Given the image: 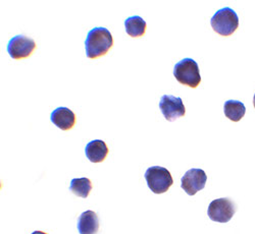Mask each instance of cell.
I'll use <instances>...</instances> for the list:
<instances>
[{"label": "cell", "instance_id": "9", "mask_svg": "<svg viewBox=\"0 0 255 234\" xmlns=\"http://www.w3.org/2000/svg\"><path fill=\"white\" fill-rule=\"evenodd\" d=\"M50 120L61 131H70L76 124V114L67 107H58L52 111Z\"/></svg>", "mask_w": 255, "mask_h": 234}, {"label": "cell", "instance_id": "11", "mask_svg": "<svg viewBox=\"0 0 255 234\" xmlns=\"http://www.w3.org/2000/svg\"><path fill=\"white\" fill-rule=\"evenodd\" d=\"M110 153L109 147L101 140H94L87 144L85 148V154L92 163H101Z\"/></svg>", "mask_w": 255, "mask_h": 234}, {"label": "cell", "instance_id": "7", "mask_svg": "<svg viewBox=\"0 0 255 234\" xmlns=\"http://www.w3.org/2000/svg\"><path fill=\"white\" fill-rule=\"evenodd\" d=\"M159 109L168 121H175L186 114V108L181 98L173 95H163L159 101Z\"/></svg>", "mask_w": 255, "mask_h": 234}, {"label": "cell", "instance_id": "15", "mask_svg": "<svg viewBox=\"0 0 255 234\" xmlns=\"http://www.w3.org/2000/svg\"><path fill=\"white\" fill-rule=\"evenodd\" d=\"M32 234H47V233H45L43 231H34Z\"/></svg>", "mask_w": 255, "mask_h": 234}, {"label": "cell", "instance_id": "14", "mask_svg": "<svg viewBox=\"0 0 255 234\" xmlns=\"http://www.w3.org/2000/svg\"><path fill=\"white\" fill-rule=\"evenodd\" d=\"M92 187L93 185L89 178L81 177V178H74L71 181L70 190L74 195L83 199H86L88 198Z\"/></svg>", "mask_w": 255, "mask_h": 234}, {"label": "cell", "instance_id": "2", "mask_svg": "<svg viewBox=\"0 0 255 234\" xmlns=\"http://www.w3.org/2000/svg\"><path fill=\"white\" fill-rule=\"evenodd\" d=\"M173 73L180 83L190 88L195 89L201 82L200 71L197 62L191 58H185L178 62Z\"/></svg>", "mask_w": 255, "mask_h": 234}, {"label": "cell", "instance_id": "1", "mask_svg": "<svg viewBox=\"0 0 255 234\" xmlns=\"http://www.w3.org/2000/svg\"><path fill=\"white\" fill-rule=\"evenodd\" d=\"M114 45V39L112 33L106 28H94L89 31L86 41H85V49L86 55L90 59L101 57L108 53Z\"/></svg>", "mask_w": 255, "mask_h": 234}, {"label": "cell", "instance_id": "5", "mask_svg": "<svg viewBox=\"0 0 255 234\" xmlns=\"http://www.w3.org/2000/svg\"><path fill=\"white\" fill-rule=\"evenodd\" d=\"M235 213V204L232 200L227 198L214 200L209 204L207 209V215L210 220L219 223L229 222Z\"/></svg>", "mask_w": 255, "mask_h": 234}, {"label": "cell", "instance_id": "4", "mask_svg": "<svg viewBox=\"0 0 255 234\" xmlns=\"http://www.w3.org/2000/svg\"><path fill=\"white\" fill-rule=\"evenodd\" d=\"M148 187L156 195L164 194L173 184L174 179L167 169L160 166L149 167L144 175Z\"/></svg>", "mask_w": 255, "mask_h": 234}, {"label": "cell", "instance_id": "8", "mask_svg": "<svg viewBox=\"0 0 255 234\" xmlns=\"http://www.w3.org/2000/svg\"><path fill=\"white\" fill-rule=\"evenodd\" d=\"M207 180L206 173L202 169L192 168L188 170L181 179V187L189 196L196 195L199 190L205 187Z\"/></svg>", "mask_w": 255, "mask_h": 234}, {"label": "cell", "instance_id": "13", "mask_svg": "<svg viewBox=\"0 0 255 234\" xmlns=\"http://www.w3.org/2000/svg\"><path fill=\"white\" fill-rule=\"evenodd\" d=\"M146 23L145 20L138 15H134L131 17H128L125 20V28L127 34L133 37L138 38L145 35L146 32Z\"/></svg>", "mask_w": 255, "mask_h": 234}, {"label": "cell", "instance_id": "10", "mask_svg": "<svg viewBox=\"0 0 255 234\" xmlns=\"http://www.w3.org/2000/svg\"><path fill=\"white\" fill-rule=\"evenodd\" d=\"M77 227L80 234H96L99 230V219L96 213L91 210L82 213Z\"/></svg>", "mask_w": 255, "mask_h": 234}, {"label": "cell", "instance_id": "16", "mask_svg": "<svg viewBox=\"0 0 255 234\" xmlns=\"http://www.w3.org/2000/svg\"><path fill=\"white\" fill-rule=\"evenodd\" d=\"M253 105H254V107H255V94H254V97H253Z\"/></svg>", "mask_w": 255, "mask_h": 234}, {"label": "cell", "instance_id": "12", "mask_svg": "<svg viewBox=\"0 0 255 234\" xmlns=\"http://www.w3.org/2000/svg\"><path fill=\"white\" fill-rule=\"evenodd\" d=\"M224 112L227 118L234 122H238L244 117L246 108L244 104L240 101L228 100L224 105Z\"/></svg>", "mask_w": 255, "mask_h": 234}, {"label": "cell", "instance_id": "6", "mask_svg": "<svg viewBox=\"0 0 255 234\" xmlns=\"http://www.w3.org/2000/svg\"><path fill=\"white\" fill-rule=\"evenodd\" d=\"M35 49V41L24 35H17L11 38L7 44V53L12 59L28 58Z\"/></svg>", "mask_w": 255, "mask_h": 234}, {"label": "cell", "instance_id": "3", "mask_svg": "<svg viewBox=\"0 0 255 234\" xmlns=\"http://www.w3.org/2000/svg\"><path fill=\"white\" fill-rule=\"evenodd\" d=\"M211 28L221 36H231L239 27L237 13L230 7L218 10L210 19Z\"/></svg>", "mask_w": 255, "mask_h": 234}]
</instances>
